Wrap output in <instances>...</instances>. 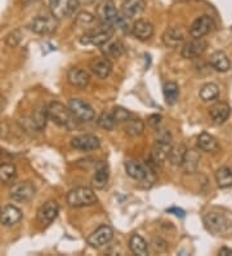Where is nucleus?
<instances>
[{"label":"nucleus","instance_id":"4c0bfd02","mask_svg":"<svg viewBox=\"0 0 232 256\" xmlns=\"http://www.w3.org/2000/svg\"><path fill=\"white\" fill-rule=\"evenodd\" d=\"M112 116H114L116 123L125 122L130 118V112L127 109H124V108H114L112 109Z\"/></svg>","mask_w":232,"mask_h":256},{"label":"nucleus","instance_id":"c03bdc74","mask_svg":"<svg viewBox=\"0 0 232 256\" xmlns=\"http://www.w3.org/2000/svg\"><path fill=\"white\" fill-rule=\"evenodd\" d=\"M0 163H3L1 162V152H0Z\"/></svg>","mask_w":232,"mask_h":256},{"label":"nucleus","instance_id":"dca6fc26","mask_svg":"<svg viewBox=\"0 0 232 256\" xmlns=\"http://www.w3.org/2000/svg\"><path fill=\"white\" fill-rule=\"evenodd\" d=\"M186 40V32L182 28H170L163 35V42L167 47L177 48L182 46Z\"/></svg>","mask_w":232,"mask_h":256},{"label":"nucleus","instance_id":"39448f33","mask_svg":"<svg viewBox=\"0 0 232 256\" xmlns=\"http://www.w3.org/2000/svg\"><path fill=\"white\" fill-rule=\"evenodd\" d=\"M28 28L35 34L50 35L56 32L57 28H58V20L53 16H39L30 22Z\"/></svg>","mask_w":232,"mask_h":256},{"label":"nucleus","instance_id":"393cba45","mask_svg":"<svg viewBox=\"0 0 232 256\" xmlns=\"http://www.w3.org/2000/svg\"><path fill=\"white\" fill-rule=\"evenodd\" d=\"M199 162H200V156L198 152L194 149H187L181 166L183 167L186 174H195L199 167Z\"/></svg>","mask_w":232,"mask_h":256},{"label":"nucleus","instance_id":"c756f323","mask_svg":"<svg viewBox=\"0 0 232 256\" xmlns=\"http://www.w3.org/2000/svg\"><path fill=\"white\" fill-rule=\"evenodd\" d=\"M17 178V168L12 163H0V182L10 184Z\"/></svg>","mask_w":232,"mask_h":256},{"label":"nucleus","instance_id":"6ab92c4d","mask_svg":"<svg viewBox=\"0 0 232 256\" xmlns=\"http://www.w3.org/2000/svg\"><path fill=\"white\" fill-rule=\"evenodd\" d=\"M67 80L76 88H85L90 82V75L87 70L80 68H72L67 72Z\"/></svg>","mask_w":232,"mask_h":256},{"label":"nucleus","instance_id":"0eeeda50","mask_svg":"<svg viewBox=\"0 0 232 256\" xmlns=\"http://www.w3.org/2000/svg\"><path fill=\"white\" fill-rule=\"evenodd\" d=\"M59 212V206L56 200H48L37 210V215L36 220L37 222L40 224V226L45 228L48 225L52 224L54 222L57 216H58Z\"/></svg>","mask_w":232,"mask_h":256},{"label":"nucleus","instance_id":"9d476101","mask_svg":"<svg viewBox=\"0 0 232 256\" xmlns=\"http://www.w3.org/2000/svg\"><path fill=\"white\" fill-rule=\"evenodd\" d=\"M76 0H49V10L52 16L57 20L70 16L76 8Z\"/></svg>","mask_w":232,"mask_h":256},{"label":"nucleus","instance_id":"412c9836","mask_svg":"<svg viewBox=\"0 0 232 256\" xmlns=\"http://www.w3.org/2000/svg\"><path fill=\"white\" fill-rule=\"evenodd\" d=\"M112 35V30H101V32H92L83 35L80 42L83 44H93V46H103L107 42H110V38Z\"/></svg>","mask_w":232,"mask_h":256},{"label":"nucleus","instance_id":"c9c22d12","mask_svg":"<svg viewBox=\"0 0 232 256\" xmlns=\"http://www.w3.org/2000/svg\"><path fill=\"white\" fill-rule=\"evenodd\" d=\"M97 123H98L99 127L106 130V131H111L112 128L115 127L116 120H115L114 116H112V112H103L102 114L99 116Z\"/></svg>","mask_w":232,"mask_h":256},{"label":"nucleus","instance_id":"f8f14e48","mask_svg":"<svg viewBox=\"0 0 232 256\" xmlns=\"http://www.w3.org/2000/svg\"><path fill=\"white\" fill-rule=\"evenodd\" d=\"M207 42L203 39V38H194L192 40L187 42L182 47V54L183 58L187 60H194L200 57L201 54H204L205 50H207Z\"/></svg>","mask_w":232,"mask_h":256},{"label":"nucleus","instance_id":"f257e3e1","mask_svg":"<svg viewBox=\"0 0 232 256\" xmlns=\"http://www.w3.org/2000/svg\"><path fill=\"white\" fill-rule=\"evenodd\" d=\"M46 114L50 120L58 124L59 127H63L68 131L76 128V116L72 114L70 108H66L63 104L53 101L46 106Z\"/></svg>","mask_w":232,"mask_h":256},{"label":"nucleus","instance_id":"58836bf2","mask_svg":"<svg viewBox=\"0 0 232 256\" xmlns=\"http://www.w3.org/2000/svg\"><path fill=\"white\" fill-rule=\"evenodd\" d=\"M22 39V32H19V30H14V32H12L10 34L6 35L5 38V44L8 46V47H15L17 44L21 42Z\"/></svg>","mask_w":232,"mask_h":256},{"label":"nucleus","instance_id":"f3484780","mask_svg":"<svg viewBox=\"0 0 232 256\" xmlns=\"http://www.w3.org/2000/svg\"><path fill=\"white\" fill-rule=\"evenodd\" d=\"M89 68L96 76L106 79L112 72V64L107 57H97L89 62Z\"/></svg>","mask_w":232,"mask_h":256},{"label":"nucleus","instance_id":"9b49d317","mask_svg":"<svg viewBox=\"0 0 232 256\" xmlns=\"http://www.w3.org/2000/svg\"><path fill=\"white\" fill-rule=\"evenodd\" d=\"M114 238V230L111 226L108 225H101L96 230L93 232L92 234L88 237V244L94 248H99V247L107 244L110 240Z\"/></svg>","mask_w":232,"mask_h":256},{"label":"nucleus","instance_id":"7c9ffc66","mask_svg":"<svg viewBox=\"0 0 232 256\" xmlns=\"http://www.w3.org/2000/svg\"><path fill=\"white\" fill-rule=\"evenodd\" d=\"M216 180L217 185L221 189H226V188L232 186V170L229 167H221L216 172Z\"/></svg>","mask_w":232,"mask_h":256},{"label":"nucleus","instance_id":"f03ea898","mask_svg":"<svg viewBox=\"0 0 232 256\" xmlns=\"http://www.w3.org/2000/svg\"><path fill=\"white\" fill-rule=\"evenodd\" d=\"M66 200H67L68 206L85 207L96 204L98 198H97L96 193L90 188L77 186L75 189H72V190L68 192Z\"/></svg>","mask_w":232,"mask_h":256},{"label":"nucleus","instance_id":"a878e982","mask_svg":"<svg viewBox=\"0 0 232 256\" xmlns=\"http://www.w3.org/2000/svg\"><path fill=\"white\" fill-rule=\"evenodd\" d=\"M198 148L207 153H216L217 150L220 149V145L214 136L207 134V132H203L198 138Z\"/></svg>","mask_w":232,"mask_h":256},{"label":"nucleus","instance_id":"6e6552de","mask_svg":"<svg viewBox=\"0 0 232 256\" xmlns=\"http://www.w3.org/2000/svg\"><path fill=\"white\" fill-rule=\"evenodd\" d=\"M35 185L31 182H22L18 184L13 185V188L10 189V200H13L14 202H21L25 203L31 200L35 196Z\"/></svg>","mask_w":232,"mask_h":256},{"label":"nucleus","instance_id":"e433bc0d","mask_svg":"<svg viewBox=\"0 0 232 256\" xmlns=\"http://www.w3.org/2000/svg\"><path fill=\"white\" fill-rule=\"evenodd\" d=\"M94 22V16L89 12H80L75 18V25L80 28H88Z\"/></svg>","mask_w":232,"mask_h":256},{"label":"nucleus","instance_id":"1a4fd4ad","mask_svg":"<svg viewBox=\"0 0 232 256\" xmlns=\"http://www.w3.org/2000/svg\"><path fill=\"white\" fill-rule=\"evenodd\" d=\"M205 228L214 234H220L229 228V220L221 212H208L204 216Z\"/></svg>","mask_w":232,"mask_h":256},{"label":"nucleus","instance_id":"a211bd4d","mask_svg":"<svg viewBox=\"0 0 232 256\" xmlns=\"http://www.w3.org/2000/svg\"><path fill=\"white\" fill-rule=\"evenodd\" d=\"M172 149V142L156 141V145L151 152V162L155 166H163L169 158V152Z\"/></svg>","mask_w":232,"mask_h":256},{"label":"nucleus","instance_id":"20e7f679","mask_svg":"<svg viewBox=\"0 0 232 256\" xmlns=\"http://www.w3.org/2000/svg\"><path fill=\"white\" fill-rule=\"evenodd\" d=\"M96 16L101 24L111 28L119 20V12L112 0H103L97 6Z\"/></svg>","mask_w":232,"mask_h":256},{"label":"nucleus","instance_id":"bb28decb","mask_svg":"<svg viewBox=\"0 0 232 256\" xmlns=\"http://www.w3.org/2000/svg\"><path fill=\"white\" fill-rule=\"evenodd\" d=\"M124 131L132 138L141 136L145 131V123L139 118H129L124 122Z\"/></svg>","mask_w":232,"mask_h":256},{"label":"nucleus","instance_id":"f704fd0d","mask_svg":"<svg viewBox=\"0 0 232 256\" xmlns=\"http://www.w3.org/2000/svg\"><path fill=\"white\" fill-rule=\"evenodd\" d=\"M220 96V88L214 83H208L200 90V98L203 101H213Z\"/></svg>","mask_w":232,"mask_h":256},{"label":"nucleus","instance_id":"b1692460","mask_svg":"<svg viewBox=\"0 0 232 256\" xmlns=\"http://www.w3.org/2000/svg\"><path fill=\"white\" fill-rule=\"evenodd\" d=\"M209 64L216 72H226L231 69V61H230L229 56L222 50H217L209 58Z\"/></svg>","mask_w":232,"mask_h":256},{"label":"nucleus","instance_id":"423d86ee","mask_svg":"<svg viewBox=\"0 0 232 256\" xmlns=\"http://www.w3.org/2000/svg\"><path fill=\"white\" fill-rule=\"evenodd\" d=\"M68 108L79 120L83 122H90L96 116V112L89 104L83 101L81 98H70L68 100Z\"/></svg>","mask_w":232,"mask_h":256},{"label":"nucleus","instance_id":"a19ab883","mask_svg":"<svg viewBox=\"0 0 232 256\" xmlns=\"http://www.w3.org/2000/svg\"><path fill=\"white\" fill-rule=\"evenodd\" d=\"M218 254H220L221 256H232V250H230L227 247H222Z\"/></svg>","mask_w":232,"mask_h":256},{"label":"nucleus","instance_id":"5701e85b","mask_svg":"<svg viewBox=\"0 0 232 256\" xmlns=\"http://www.w3.org/2000/svg\"><path fill=\"white\" fill-rule=\"evenodd\" d=\"M209 114H211L212 120L216 124H222L229 119L230 114H231V108L226 102H218L211 108Z\"/></svg>","mask_w":232,"mask_h":256},{"label":"nucleus","instance_id":"c85d7f7f","mask_svg":"<svg viewBox=\"0 0 232 256\" xmlns=\"http://www.w3.org/2000/svg\"><path fill=\"white\" fill-rule=\"evenodd\" d=\"M129 248L130 251L136 255L139 256H146L149 254V246L147 242L143 240L139 234H133L129 240Z\"/></svg>","mask_w":232,"mask_h":256},{"label":"nucleus","instance_id":"473e14b6","mask_svg":"<svg viewBox=\"0 0 232 256\" xmlns=\"http://www.w3.org/2000/svg\"><path fill=\"white\" fill-rule=\"evenodd\" d=\"M103 54L106 57H112V58H119L124 54V44L121 42H111V43L103 44Z\"/></svg>","mask_w":232,"mask_h":256},{"label":"nucleus","instance_id":"79ce46f5","mask_svg":"<svg viewBox=\"0 0 232 256\" xmlns=\"http://www.w3.org/2000/svg\"><path fill=\"white\" fill-rule=\"evenodd\" d=\"M22 2H23V4H25V6H30V4H32V3H36L37 0H22Z\"/></svg>","mask_w":232,"mask_h":256},{"label":"nucleus","instance_id":"4be33fe9","mask_svg":"<svg viewBox=\"0 0 232 256\" xmlns=\"http://www.w3.org/2000/svg\"><path fill=\"white\" fill-rule=\"evenodd\" d=\"M132 32H133L134 36H136L137 39H139V40H149V39L152 38V35H154V26H152V24H150L149 21L138 20V21L133 24Z\"/></svg>","mask_w":232,"mask_h":256},{"label":"nucleus","instance_id":"4468645a","mask_svg":"<svg viewBox=\"0 0 232 256\" xmlns=\"http://www.w3.org/2000/svg\"><path fill=\"white\" fill-rule=\"evenodd\" d=\"M71 146L80 152H92L101 146V141L96 134H80L71 140Z\"/></svg>","mask_w":232,"mask_h":256},{"label":"nucleus","instance_id":"7ed1b4c3","mask_svg":"<svg viewBox=\"0 0 232 256\" xmlns=\"http://www.w3.org/2000/svg\"><path fill=\"white\" fill-rule=\"evenodd\" d=\"M125 171L136 182H143L147 186L155 182L154 172L150 170V167L138 162V160H128V162H125Z\"/></svg>","mask_w":232,"mask_h":256},{"label":"nucleus","instance_id":"72a5a7b5","mask_svg":"<svg viewBox=\"0 0 232 256\" xmlns=\"http://www.w3.org/2000/svg\"><path fill=\"white\" fill-rule=\"evenodd\" d=\"M186 146L183 144L178 145H172V149L169 152V158L168 160H170V163L174 166H181L183 162V158H185L186 154Z\"/></svg>","mask_w":232,"mask_h":256},{"label":"nucleus","instance_id":"aec40b11","mask_svg":"<svg viewBox=\"0 0 232 256\" xmlns=\"http://www.w3.org/2000/svg\"><path fill=\"white\" fill-rule=\"evenodd\" d=\"M22 219V211L13 204H6L0 210V222L5 226H12Z\"/></svg>","mask_w":232,"mask_h":256},{"label":"nucleus","instance_id":"2eb2a0df","mask_svg":"<svg viewBox=\"0 0 232 256\" xmlns=\"http://www.w3.org/2000/svg\"><path fill=\"white\" fill-rule=\"evenodd\" d=\"M146 8L145 0H125L121 4V16L127 20L137 18Z\"/></svg>","mask_w":232,"mask_h":256},{"label":"nucleus","instance_id":"ddd939ff","mask_svg":"<svg viewBox=\"0 0 232 256\" xmlns=\"http://www.w3.org/2000/svg\"><path fill=\"white\" fill-rule=\"evenodd\" d=\"M213 18L211 16H208V14H204V16L199 17V18L192 22L189 32L192 38H203L209 34L213 30Z\"/></svg>","mask_w":232,"mask_h":256},{"label":"nucleus","instance_id":"cd10ccee","mask_svg":"<svg viewBox=\"0 0 232 256\" xmlns=\"http://www.w3.org/2000/svg\"><path fill=\"white\" fill-rule=\"evenodd\" d=\"M108 182V170L105 163H99L96 170V174L93 175L92 185L96 189H103Z\"/></svg>","mask_w":232,"mask_h":256},{"label":"nucleus","instance_id":"ea45409f","mask_svg":"<svg viewBox=\"0 0 232 256\" xmlns=\"http://www.w3.org/2000/svg\"><path fill=\"white\" fill-rule=\"evenodd\" d=\"M161 122V116H158V114H154L149 118V124L154 128H158V126L160 124Z\"/></svg>","mask_w":232,"mask_h":256},{"label":"nucleus","instance_id":"2f4dec72","mask_svg":"<svg viewBox=\"0 0 232 256\" xmlns=\"http://www.w3.org/2000/svg\"><path fill=\"white\" fill-rule=\"evenodd\" d=\"M164 97L167 104L169 105H173V104L177 102L178 100V97H180V87L177 83L174 82H168L164 84Z\"/></svg>","mask_w":232,"mask_h":256},{"label":"nucleus","instance_id":"37998d69","mask_svg":"<svg viewBox=\"0 0 232 256\" xmlns=\"http://www.w3.org/2000/svg\"><path fill=\"white\" fill-rule=\"evenodd\" d=\"M76 2H79V3H83V4H89V3H92L93 0H76Z\"/></svg>","mask_w":232,"mask_h":256}]
</instances>
